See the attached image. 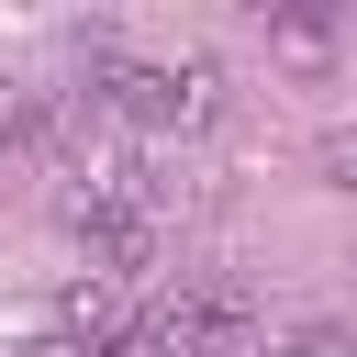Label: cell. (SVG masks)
Instances as JSON below:
<instances>
[{
	"label": "cell",
	"mask_w": 357,
	"mask_h": 357,
	"mask_svg": "<svg viewBox=\"0 0 357 357\" xmlns=\"http://www.w3.org/2000/svg\"><path fill=\"white\" fill-rule=\"evenodd\" d=\"M56 335L67 346H89V357H123V335H134V301H123V279H67L56 290Z\"/></svg>",
	"instance_id": "6da1fadb"
},
{
	"label": "cell",
	"mask_w": 357,
	"mask_h": 357,
	"mask_svg": "<svg viewBox=\"0 0 357 357\" xmlns=\"http://www.w3.org/2000/svg\"><path fill=\"white\" fill-rule=\"evenodd\" d=\"M268 45H279V56H324L335 22H324V11H268Z\"/></svg>",
	"instance_id": "7a4b0ae2"
},
{
	"label": "cell",
	"mask_w": 357,
	"mask_h": 357,
	"mask_svg": "<svg viewBox=\"0 0 357 357\" xmlns=\"http://www.w3.org/2000/svg\"><path fill=\"white\" fill-rule=\"evenodd\" d=\"M245 357H357V335H335V324H312V335H279V346H245Z\"/></svg>",
	"instance_id": "3957f363"
},
{
	"label": "cell",
	"mask_w": 357,
	"mask_h": 357,
	"mask_svg": "<svg viewBox=\"0 0 357 357\" xmlns=\"http://www.w3.org/2000/svg\"><path fill=\"white\" fill-rule=\"evenodd\" d=\"M324 178H335V190H357V134H335V145H324Z\"/></svg>",
	"instance_id": "277c9868"
}]
</instances>
